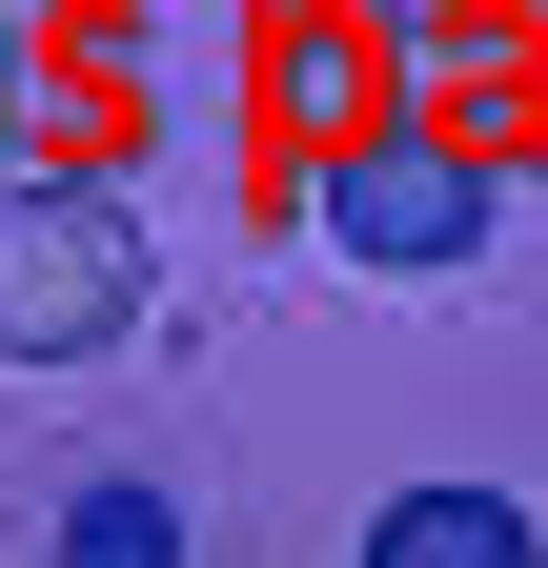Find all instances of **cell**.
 I'll return each instance as SVG.
<instances>
[{"label":"cell","instance_id":"obj_1","mask_svg":"<svg viewBox=\"0 0 548 568\" xmlns=\"http://www.w3.org/2000/svg\"><path fill=\"white\" fill-rule=\"evenodd\" d=\"M122 325H143V203L82 163H21L0 183V366H102Z\"/></svg>","mask_w":548,"mask_h":568},{"label":"cell","instance_id":"obj_2","mask_svg":"<svg viewBox=\"0 0 548 568\" xmlns=\"http://www.w3.org/2000/svg\"><path fill=\"white\" fill-rule=\"evenodd\" d=\"M305 203H325V244L386 264V284H447L467 244H488V163H467V142H427V122H366Z\"/></svg>","mask_w":548,"mask_h":568},{"label":"cell","instance_id":"obj_3","mask_svg":"<svg viewBox=\"0 0 548 568\" xmlns=\"http://www.w3.org/2000/svg\"><path fill=\"white\" fill-rule=\"evenodd\" d=\"M366 568H548V528L508 487H406V508H366Z\"/></svg>","mask_w":548,"mask_h":568},{"label":"cell","instance_id":"obj_4","mask_svg":"<svg viewBox=\"0 0 548 568\" xmlns=\"http://www.w3.org/2000/svg\"><path fill=\"white\" fill-rule=\"evenodd\" d=\"M61 568H183V508L163 487H82L61 508Z\"/></svg>","mask_w":548,"mask_h":568},{"label":"cell","instance_id":"obj_5","mask_svg":"<svg viewBox=\"0 0 548 568\" xmlns=\"http://www.w3.org/2000/svg\"><path fill=\"white\" fill-rule=\"evenodd\" d=\"M406 21H488V0H406Z\"/></svg>","mask_w":548,"mask_h":568}]
</instances>
